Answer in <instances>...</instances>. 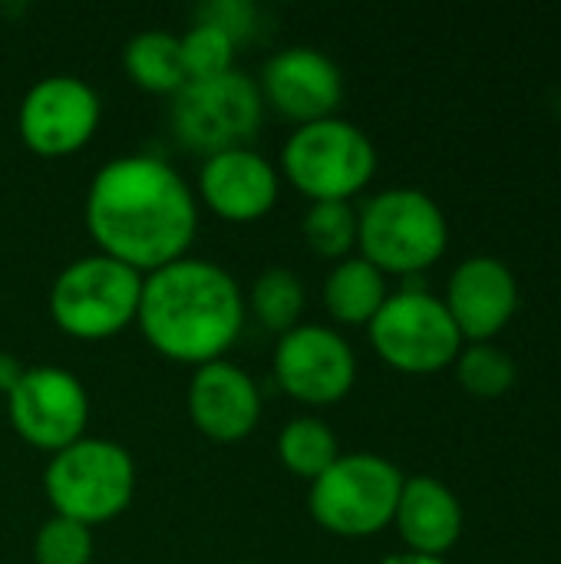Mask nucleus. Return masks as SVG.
<instances>
[{"mask_svg":"<svg viewBox=\"0 0 561 564\" xmlns=\"http://www.w3.org/2000/svg\"><path fill=\"white\" fill-rule=\"evenodd\" d=\"M139 301L142 274L96 251L69 261L56 274L50 288V317L76 340H106L136 321Z\"/></svg>","mask_w":561,"mask_h":564,"instance_id":"nucleus-7","label":"nucleus"},{"mask_svg":"<svg viewBox=\"0 0 561 564\" xmlns=\"http://www.w3.org/2000/svg\"><path fill=\"white\" fill-rule=\"evenodd\" d=\"M393 525L413 555L440 558L463 535V506L450 486L433 476L403 479Z\"/></svg>","mask_w":561,"mask_h":564,"instance_id":"nucleus-17","label":"nucleus"},{"mask_svg":"<svg viewBox=\"0 0 561 564\" xmlns=\"http://www.w3.org/2000/svg\"><path fill=\"white\" fill-rule=\"evenodd\" d=\"M274 377L298 403L334 406L354 390L357 357L334 327L298 324L274 347Z\"/></svg>","mask_w":561,"mask_h":564,"instance_id":"nucleus-11","label":"nucleus"},{"mask_svg":"<svg viewBox=\"0 0 561 564\" xmlns=\"http://www.w3.org/2000/svg\"><path fill=\"white\" fill-rule=\"evenodd\" d=\"M136 324L155 354L205 367L235 347L245 327V297L222 264L179 258L142 278Z\"/></svg>","mask_w":561,"mask_h":564,"instance_id":"nucleus-2","label":"nucleus"},{"mask_svg":"<svg viewBox=\"0 0 561 564\" xmlns=\"http://www.w3.org/2000/svg\"><path fill=\"white\" fill-rule=\"evenodd\" d=\"M387 274L364 258H344L324 281V307L337 324L360 327L377 317L387 301Z\"/></svg>","mask_w":561,"mask_h":564,"instance_id":"nucleus-18","label":"nucleus"},{"mask_svg":"<svg viewBox=\"0 0 561 564\" xmlns=\"http://www.w3.org/2000/svg\"><path fill=\"white\" fill-rule=\"evenodd\" d=\"M258 89L274 112L308 126L337 112L344 99V73L317 46H284L265 63Z\"/></svg>","mask_w":561,"mask_h":564,"instance_id":"nucleus-13","label":"nucleus"},{"mask_svg":"<svg viewBox=\"0 0 561 564\" xmlns=\"http://www.w3.org/2000/svg\"><path fill=\"white\" fill-rule=\"evenodd\" d=\"M99 96L79 76L36 79L17 109V132L23 145L43 159L79 152L99 129Z\"/></svg>","mask_w":561,"mask_h":564,"instance_id":"nucleus-10","label":"nucleus"},{"mask_svg":"<svg viewBox=\"0 0 561 564\" xmlns=\"http://www.w3.org/2000/svg\"><path fill=\"white\" fill-rule=\"evenodd\" d=\"M7 413L23 443L53 456L86 436L89 397L69 370L30 367L7 397Z\"/></svg>","mask_w":561,"mask_h":564,"instance_id":"nucleus-12","label":"nucleus"},{"mask_svg":"<svg viewBox=\"0 0 561 564\" xmlns=\"http://www.w3.org/2000/svg\"><path fill=\"white\" fill-rule=\"evenodd\" d=\"M463 344H489L519 311V281L513 268L493 254L456 264L443 297Z\"/></svg>","mask_w":561,"mask_h":564,"instance_id":"nucleus-14","label":"nucleus"},{"mask_svg":"<svg viewBox=\"0 0 561 564\" xmlns=\"http://www.w3.org/2000/svg\"><path fill=\"white\" fill-rule=\"evenodd\" d=\"M443 208L420 188H387L357 212V248L380 274H417L446 251Z\"/></svg>","mask_w":561,"mask_h":564,"instance_id":"nucleus-4","label":"nucleus"},{"mask_svg":"<svg viewBox=\"0 0 561 564\" xmlns=\"http://www.w3.org/2000/svg\"><path fill=\"white\" fill-rule=\"evenodd\" d=\"M185 403L195 430L215 443H238L251 436L261 420V393L255 380L228 360L195 367Z\"/></svg>","mask_w":561,"mask_h":564,"instance_id":"nucleus-15","label":"nucleus"},{"mask_svg":"<svg viewBox=\"0 0 561 564\" xmlns=\"http://www.w3.org/2000/svg\"><path fill=\"white\" fill-rule=\"evenodd\" d=\"M261 116H265L261 89L241 69L212 79H188L172 96L175 139L205 159L228 149H245L255 139Z\"/></svg>","mask_w":561,"mask_h":564,"instance_id":"nucleus-8","label":"nucleus"},{"mask_svg":"<svg viewBox=\"0 0 561 564\" xmlns=\"http://www.w3.org/2000/svg\"><path fill=\"white\" fill-rule=\"evenodd\" d=\"M278 172L255 149H228L208 155L198 169V192L205 205L225 221H258L278 202Z\"/></svg>","mask_w":561,"mask_h":564,"instance_id":"nucleus-16","label":"nucleus"},{"mask_svg":"<svg viewBox=\"0 0 561 564\" xmlns=\"http://www.w3.org/2000/svg\"><path fill=\"white\" fill-rule=\"evenodd\" d=\"M453 367H456L460 387L470 397H479V400L506 397L516 387V377H519L516 360L496 344H470V347H463L460 357L453 360Z\"/></svg>","mask_w":561,"mask_h":564,"instance_id":"nucleus-22","label":"nucleus"},{"mask_svg":"<svg viewBox=\"0 0 561 564\" xmlns=\"http://www.w3.org/2000/svg\"><path fill=\"white\" fill-rule=\"evenodd\" d=\"M304 284L294 271L288 268H265L248 294L251 314L261 321V327L274 330V334H288L301 324L304 314Z\"/></svg>","mask_w":561,"mask_h":564,"instance_id":"nucleus-21","label":"nucleus"},{"mask_svg":"<svg viewBox=\"0 0 561 564\" xmlns=\"http://www.w3.org/2000/svg\"><path fill=\"white\" fill-rule=\"evenodd\" d=\"M83 218L99 254L145 278L188 258L198 231V202L169 162L119 155L93 175Z\"/></svg>","mask_w":561,"mask_h":564,"instance_id":"nucleus-1","label":"nucleus"},{"mask_svg":"<svg viewBox=\"0 0 561 564\" xmlns=\"http://www.w3.org/2000/svg\"><path fill=\"white\" fill-rule=\"evenodd\" d=\"M301 231L314 254L344 261L357 248V208L350 202H311Z\"/></svg>","mask_w":561,"mask_h":564,"instance_id":"nucleus-23","label":"nucleus"},{"mask_svg":"<svg viewBox=\"0 0 561 564\" xmlns=\"http://www.w3.org/2000/svg\"><path fill=\"white\" fill-rule=\"evenodd\" d=\"M43 492L53 516L73 519L86 529L119 519L136 496V463L112 443L83 436L50 456Z\"/></svg>","mask_w":561,"mask_h":564,"instance_id":"nucleus-3","label":"nucleus"},{"mask_svg":"<svg viewBox=\"0 0 561 564\" xmlns=\"http://www.w3.org/2000/svg\"><path fill=\"white\" fill-rule=\"evenodd\" d=\"M281 169L311 202H350L370 185L377 172V149L360 126L331 116L298 126L288 135Z\"/></svg>","mask_w":561,"mask_h":564,"instance_id":"nucleus-5","label":"nucleus"},{"mask_svg":"<svg viewBox=\"0 0 561 564\" xmlns=\"http://www.w3.org/2000/svg\"><path fill=\"white\" fill-rule=\"evenodd\" d=\"M380 564H446L443 558H430V555H413V552H403V555H390Z\"/></svg>","mask_w":561,"mask_h":564,"instance_id":"nucleus-28","label":"nucleus"},{"mask_svg":"<svg viewBox=\"0 0 561 564\" xmlns=\"http://www.w3.org/2000/svg\"><path fill=\"white\" fill-rule=\"evenodd\" d=\"M26 370H30V367H23L13 354H3V350H0V393L10 397V393L20 387V380L26 377Z\"/></svg>","mask_w":561,"mask_h":564,"instance_id":"nucleus-27","label":"nucleus"},{"mask_svg":"<svg viewBox=\"0 0 561 564\" xmlns=\"http://www.w3.org/2000/svg\"><path fill=\"white\" fill-rule=\"evenodd\" d=\"M278 456L291 476L314 482L341 459V446H337L334 430L324 420L298 416V420L284 423V430L278 436Z\"/></svg>","mask_w":561,"mask_h":564,"instance_id":"nucleus-20","label":"nucleus"},{"mask_svg":"<svg viewBox=\"0 0 561 564\" xmlns=\"http://www.w3.org/2000/svg\"><path fill=\"white\" fill-rule=\"evenodd\" d=\"M367 330L380 360L400 373H436L450 367L463 350V337L443 297L427 291L390 294Z\"/></svg>","mask_w":561,"mask_h":564,"instance_id":"nucleus-9","label":"nucleus"},{"mask_svg":"<svg viewBox=\"0 0 561 564\" xmlns=\"http://www.w3.org/2000/svg\"><path fill=\"white\" fill-rule=\"evenodd\" d=\"M179 50L188 79H212L235 69V40L212 23L195 20V26L179 36Z\"/></svg>","mask_w":561,"mask_h":564,"instance_id":"nucleus-24","label":"nucleus"},{"mask_svg":"<svg viewBox=\"0 0 561 564\" xmlns=\"http://www.w3.org/2000/svg\"><path fill=\"white\" fill-rule=\"evenodd\" d=\"M122 69L139 89L159 93V96H175L188 83L185 66H182L179 36L165 33V30L136 33L122 50Z\"/></svg>","mask_w":561,"mask_h":564,"instance_id":"nucleus-19","label":"nucleus"},{"mask_svg":"<svg viewBox=\"0 0 561 564\" xmlns=\"http://www.w3.org/2000/svg\"><path fill=\"white\" fill-rule=\"evenodd\" d=\"M403 473L374 453H347L311 482V519L341 539H370L393 525Z\"/></svg>","mask_w":561,"mask_h":564,"instance_id":"nucleus-6","label":"nucleus"},{"mask_svg":"<svg viewBox=\"0 0 561 564\" xmlns=\"http://www.w3.org/2000/svg\"><path fill=\"white\" fill-rule=\"evenodd\" d=\"M195 20L218 26L238 46V43H248L255 36V30H258V7L251 0H205L195 10Z\"/></svg>","mask_w":561,"mask_h":564,"instance_id":"nucleus-26","label":"nucleus"},{"mask_svg":"<svg viewBox=\"0 0 561 564\" xmlns=\"http://www.w3.org/2000/svg\"><path fill=\"white\" fill-rule=\"evenodd\" d=\"M93 529L53 516L40 525L36 539H33V558L36 564H89L93 562Z\"/></svg>","mask_w":561,"mask_h":564,"instance_id":"nucleus-25","label":"nucleus"}]
</instances>
